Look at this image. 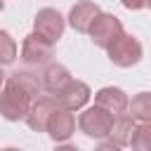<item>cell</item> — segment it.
I'll return each mask as SVG.
<instances>
[{
    "label": "cell",
    "instance_id": "cell-1",
    "mask_svg": "<svg viewBox=\"0 0 151 151\" xmlns=\"http://www.w3.org/2000/svg\"><path fill=\"white\" fill-rule=\"evenodd\" d=\"M31 101H33V97L28 92H24L17 83L5 80V87L0 90V116L9 123L24 120L31 109Z\"/></svg>",
    "mask_w": 151,
    "mask_h": 151
},
{
    "label": "cell",
    "instance_id": "cell-2",
    "mask_svg": "<svg viewBox=\"0 0 151 151\" xmlns=\"http://www.w3.org/2000/svg\"><path fill=\"white\" fill-rule=\"evenodd\" d=\"M113 118H116V116H113L111 111H106L104 106L94 104V106L85 109V111L78 116V127H80V132H83L85 137H90V139H94V142H101V139L109 137V132H111V127H113Z\"/></svg>",
    "mask_w": 151,
    "mask_h": 151
},
{
    "label": "cell",
    "instance_id": "cell-3",
    "mask_svg": "<svg viewBox=\"0 0 151 151\" xmlns=\"http://www.w3.org/2000/svg\"><path fill=\"white\" fill-rule=\"evenodd\" d=\"M52 57H54V42L45 40L35 31L24 38V42H21V61H24V66L45 68L52 61Z\"/></svg>",
    "mask_w": 151,
    "mask_h": 151
},
{
    "label": "cell",
    "instance_id": "cell-4",
    "mask_svg": "<svg viewBox=\"0 0 151 151\" xmlns=\"http://www.w3.org/2000/svg\"><path fill=\"white\" fill-rule=\"evenodd\" d=\"M106 52H109L111 64L113 66H120V68H130V66L139 64L142 61V54H144L142 42L134 35H130V33H120V38L113 40L106 47Z\"/></svg>",
    "mask_w": 151,
    "mask_h": 151
},
{
    "label": "cell",
    "instance_id": "cell-5",
    "mask_svg": "<svg viewBox=\"0 0 151 151\" xmlns=\"http://www.w3.org/2000/svg\"><path fill=\"white\" fill-rule=\"evenodd\" d=\"M120 33H125L120 19L116 14H106V12H99V17L94 19V24L90 26V40L97 47H101V50H106L113 40H118Z\"/></svg>",
    "mask_w": 151,
    "mask_h": 151
},
{
    "label": "cell",
    "instance_id": "cell-6",
    "mask_svg": "<svg viewBox=\"0 0 151 151\" xmlns=\"http://www.w3.org/2000/svg\"><path fill=\"white\" fill-rule=\"evenodd\" d=\"M45 132L50 134V139H52L54 144H64V142H68V139L73 137V132H76V118H73V111H68V109H64V106H57V109L52 111L50 120H47Z\"/></svg>",
    "mask_w": 151,
    "mask_h": 151
},
{
    "label": "cell",
    "instance_id": "cell-7",
    "mask_svg": "<svg viewBox=\"0 0 151 151\" xmlns=\"http://www.w3.org/2000/svg\"><path fill=\"white\" fill-rule=\"evenodd\" d=\"M64 28H66L64 17H61L57 9H52V7L40 9V12L35 14V19H33V31H35L38 35H42L45 40H50V42H57V40L64 35Z\"/></svg>",
    "mask_w": 151,
    "mask_h": 151
},
{
    "label": "cell",
    "instance_id": "cell-8",
    "mask_svg": "<svg viewBox=\"0 0 151 151\" xmlns=\"http://www.w3.org/2000/svg\"><path fill=\"white\" fill-rule=\"evenodd\" d=\"M54 97H57L59 106H64V109H68V111H80V109H85V104L90 101L92 92H90V85H87V83L71 78Z\"/></svg>",
    "mask_w": 151,
    "mask_h": 151
},
{
    "label": "cell",
    "instance_id": "cell-9",
    "mask_svg": "<svg viewBox=\"0 0 151 151\" xmlns=\"http://www.w3.org/2000/svg\"><path fill=\"white\" fill-rule=\"evenodd\" d=\"M59 106V101H57V97H35L33 101H31V109H28V113H26V125L33 130V132H45V127H47V120H50V116H52V111Z\"/></svg>",
    "mask_w": 151,
    "mask_h": 151
},
{
    "label": "cell",
    "instance_id": "cell-10",
    "mask_svg": "<svg viewBox=\"0 0 151 151\" xmlns=\"http://www.w3.org/2000/svg\"><path fill=\"white\" fill-rule=\"evenodd\" d=\"M99 5L90 2V0H83V2H76L68 12V26L78 33H90V26L94 24V19L99 17Z\"/></svg>",
    "mask_w": 151,
    "mask_h": 151
},
{
    "label": "cell",
    "instance_id": "cell-11",
    "mask_svg": "<svg viewBox=\"0 0 151 151\" xmlns=\"http://www.w3.org/2000/svg\"><path fill=\"white\" fill-rule=\"evenodd\" d=\"M94 104L104 106L106 111H111L113 116H120V113H127V106H130V99L127 94L120 90V87H101L97 94H94Z\"/></svg>",
    "mask_w": 151,
    "mask_h": 151
},
{
    "label": "cell",
    "instance_id": "cell-12",
    "mask_svg": "<svg viewBox=\"0 0 151 151\" xmlns=\"http://www.w3.org/2000/svg\"><path fill=\"white\" fill-rule=\"evenodd\" d=\"M12 83H17L24 92H28L33 99L40 97L45 92V85H42V73H38V68H31V66H24V68H17L14 73H9Z\"/></svg>",
    "mask_w": 151,
    "mask_h": 151
},
{
    "label": "cell",
    "instance_id": "cell-13",
    "mask_svg": "<svg viewBox=\"0 0 151 151\" xmlns=\"http://www.w3.org/2000/svg\"><path fill=\"white\" fill-rule=\"evenodd\" d=\"M68 80H71V73L59 61H50L42 68V85H45V92H50V94H57Z\"/></svg>",
    "mask_w": 151,
    "mask_h": 151
},
{
    "label": "cell",
    "instance_id": "cell-14",
    "mask_svg": "<svg viewBox=\"0 0 151 151\" xmlns=\"http://www.w3.org/2000/svg\"><path fill=\"white\" fill-rule=\"evenodd\" d=\"M134 125H137V120H134L130 113H120V116H116V118H113V127H111V132H109V139L116 142L118 146H127L130 139H132Z\"/></svg>",
    "mask_w": 151,
    "mask_h": 151
},
{
    "label": "cell",
    "instance_id": "cell-15",
    "mask_svg": "<svg viewBox=\"0 0 151 151\" xmlns=\"http://www.w3.org/2000/svg\"><path fill=\"white\" fill-rule=\"evenodd\" d=\"M127 113L139 123H151V92H139L130 99Z\"/></svg>",
    "mask_w": 151,
    "mask_h": 151
},
{
    "label": "cell",
    "instance_id": "cell-16",
    "mask_svg": "<svg viewBox=\"0 0 151 151\" xmlns=\"http://www.w3.org/2000/svg\"><path fill=\"white\" fill-rule=\"evenodd\" d=\"M130 146L137 151H151V123H139L134 125Z\"/></svg>",
    "mask_w": 151,
    "mask_h": 151
},
{
    "label": "cell",
    "instance_id": "cell-17",
    "mask_svg": "<svg viewBox=\"0 0 151 151\" xmlns=\"http://www.w3.org/2000/svg\"><path fill=\"white\" fill-rule=\"evenodd\" d=\"M17 59V42L7 31H0V66H9Z\"/></svg>",
    "mask_w": 151,
    "mask_h": 151
},
{
    "label": "cell",
    "instance_id": "cell-18",
    "mask_svg": "<svg viewBox=\"0 0 151 151\" xmlns=\"http://www.w3.org/2000/svg\"><path fill=\"white\" fill-rule=\"evenodd\" d=\"M123 2V7L125 9H132V12H137V9H142V7H146V0H120Z\"/></svg>",
    "mask_w": 151,
    "mask_h": 151
},
{
    "label": "cell",
    "instance_id": "cell-19",
    "mask_svg": "<svg viewBox=\"0 0 151 151\" xmlns=\"http://www.w3.org/2000/svg\"><path fill=\"white\" fill-rule=\"evenodd\" d=\"M5 78H7V76H5V71H2V66H0V87L5 85Z\"/></svg>",
    "mask_w": 151,
    "mask_h": 151
},
{
    "label": "cell",
    "instance_id": "cell-20",
    "mask_svg": "<svg viewBox=\"0 0 151 151\" xmlns=\"http://www.w3.org/2000/svg\"><path fill=\"white\" fill-rule=\"evenodd\" d=\"M146 7H149V9H151V0H146Z\"/></svg>",
    "mask_w": 151,
    "mask_h": 151
},
{
    "label": "cell",
    "instance_id": "cell-21",
    "mask_svg": "<svg viewBox=\"0 0 151 151\" xmlns=\"http://www.w3.org/2000/svg\"><path fill=\"white\" fill-rule=\"evenodd\" d=\"M2 2H5V0H0V5H2Z\"/></svg>",
    "mask_w": 151,
    "mask_h": 151
}]
</instances>
